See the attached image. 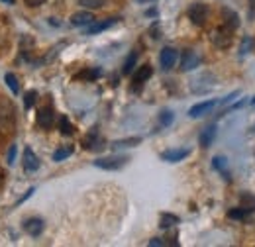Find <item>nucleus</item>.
<instances>
[{"label":"nucleus","instance_id":"f257e3e1","mask_svg":"<svg viewBox=\"0 0 255 247\" xmlns=\"http://www.w3.org/2000/svg\"><path fill=\"white\" fill-rule=\"evenodd\" d=\"M128 159L126 155H110V157H100L95 161V167L98 169H104V171H118L126 165Z\"/></svg>","mask_w":255,"mask_h":247},{"label":"nucleus","instance_id":"f03ea898","mask_svg":"<svg viewBox=\"0 0 255 247\" xmlns=\"http://www.w3.org/2000/svg\"><path fill=\"white\" fill-rule=\"evenodd\" d=\"M232 31L228 26H222V28H216V30L210 33V39H212V43L216 45V47H220V49H226V47H230L232 45Z\"/></svg>","mask_w":255,"mask_h":247},{"label":"nucleus","instance_id":"7ed1b4c3","mask_svg":"<svg viewBox=\"0 0 255 247\" xmlns=\"http://www.w3.org/2000/svg\"><path fill=\"white\" fill-rule=\"evenodd\" d=\"M208 14H210V10H208V6L206 4H192L191 8H189V18H191V22L194 26H204L206 24V20H208Z\"/></svg>","mask_w":255,"mask_h":247},{"label":"nucleus","instance_id":"20e7f679","mask_svg":"<svg viewBox=\"0 0 255 247\" xmlns=\"http://www.w3.org/2000/svg\"><path fill=\"white\" fill-rule=\"evenodd\" d=\"M220 102L218 100H206V102H198V104H194L191 110H189V116L191 118H202V116H206V114H210L216 106H218Z\"/></svg>","mask_w":255,"mask_h":247},{"label":"nucleus","instance_id":"39448f33","mask_svg":"<svg viewBox=\"0 0 255 247\" xmlns=\"http://www.w3.org/2000/svg\"><path fill=\"white\" fill-rule=\"evenodd\" d=\"M216 124H208L204 129H200V135H198V143H200V147H204V149H208L212 143H214V139H216Z\"/></svg>","mask_w":255,"mask_h":247},{"label":"nucleus","instance_id":"423d86ee","mask_svg":"<svg viewBox=\"0 0 255 247\" xmlns=\"http://www.w3.org/2000/svg\"><path fill=\"white\" fill-rule=\"evenodd\" d=\"M177 59H179V53H177V49H175V47H163V49H161L159 63L165 71L173 69V67H175V63H177Z\"/></svg>","mask_w":255,"mask_h":247},{"label":"nucleus","instance_id":"0eeeda50","mask_svg":"<svg viewBox=\"0 0 255 247\" xmlns=\"http://www.w3.org/2000/svg\"><path fill=\"white\" fill-rule=\"evenodd\" d=\"M53 120H55V112L51 106H45V108H39L37 110V125L43 127V129H49L53 125Z\"/></svg>","mask_w":255,"mask_h":247},{"label":"nucleus","instance_id":"6e6552de","mask_svg":"<svg viewBox=\"0 0 255 247\" xmlns=\"http://www.w3.org/2000/svg\"><path fill=\"white\" fill-rule=\"evenodd\" d=\"M200 65V55L196 53V51H192V49H187L185 53H183V57H181V71H192V69H196Z\"/></svg>","mask_w":255,"mask_h":247},{"label":"nucleus","instance_id":"1a4fd4ad","mask_svg":"<svg viewBox=\"0 0 255 247\" xmlns=\"http://www.w3.org/2000/svg\"><path fill=\"white\" fill-rule=\"evenodd\" d=\"M93 22H95V16H93L91 12H87V10H83V12H75V14L71 16V24H73L75 28L91 26Z\"/></svg>","mask_w":255,"mask_h":247},{"label":"nucleus","instance_id":"9d476101","mask_svg":"<svg viewBox=\"0 0 255 247\" xmlns=\"http://www.w3.org/2000/svg\"><path fill=\"white\" fill-rule=\"evenodd\" d=\"M24 232L32 238H37L43 232V220L41 218H30L24 222Z\"/></svg>","mask_w":255,"mask_h":247},{"label":"nucleus","instance_id":"9b49d317","mask_svg":"<svg viewBox=\"0 0 255 247\" xmlns=\"http://www.w3.org/2000/svg\"><path fill=\"white\" fill-rule=\"evenodd\" d=\"M189 155H191V149H167L161 153V159L167 163H179Z\"/></svg>","mask_w":255,"mask_h":247},{"label":"nucleus","instance_id":"f8f14e48","mask_svg":"<svg viewBox=\"0 0 255 247\" xmlns=\"http://www.w3.org/2000/svg\"><path fill=\"white\" fill-rule=\"evenodd\" d=\"M114 24H118V18H106V20H102V22H93V24L87 28V33H89V35H95V33H100V31L112 28Z\"/></svg>","mask_w":255,"mask_h":247},{"label":"nucleus","instance_id":"ddd939ff","mask_svg":"<svg viewBox=\"0 0 255 247\" xmlns=\"http://www.w3.org/2000/svg\"><path fill=\"white\" fill-rule=\"evenodd\" d=\"M24 169L30 171V173L39 169V159H37V155L33 153L30 147L24 149Z\"/></svg>","mask_w":255,"mask_h":247},{"label":"nucleus","instance_id":"4468645a","mask_svg":"<svg viewBox=\"0 0 255 247\" xmlns=\"http://www.w3.org/2000/svg\"><path fill=\"white\" fill-rule=\"evenodd\" d=\"M151 73H153L151 65H141V67L133 73V83H135V85H143V83L151 77Z\"/></svg>","mask_w":255,"mask_h":247},{"label":"nucleus","instance_id":"2eb2a0df","mask_svg":"<svg viewBox=\"0 0 255 247\" xmlns=\"http://www.w3.org/2000/svg\"><path fill=\"white\" fill-rule=\"evenodd\" d=\"M222 16H224V26H228L230 30H236V28L240 26V18H238V14H236L234 10H230V8H224Z\"/></svg>","mask_w":255,"mask_h":247},{"label":"nucleus","instance_id":"dca6fc26","mask_svg":"<svg viewBox=\"0 0 255 247\" xmlns=\"http://www.w3.org/2000/svg\"><path fill=\"white\" fill-rule=\"evenodd\" d=\"M212 167L216 169V171H220L224 175V179H228L230 181V171H228V159L222 157V155H218V157H214L212 159Z\"/></svg>","mask_w":255,"mask_h":247},{"label":"nucleus","instance_id":"f3484780","mask_svg":"<svg viewBox=\"0 0 255 247\" xmlns=\"http://www.w3.org/2000/svg\"><path fill=\"white\" fill-rule=\"evenodd\" d=\"M137 143H141V137H126V139L114 141L112 147H114V149H120V147H133V145H137Z\"/></svg>","mask_w":255,"mask_h":247},{"label":"nucleus","instance_id":"a211bd4d","mask_svg":"<svg viewBox=\"0 0 255 247\" xmlns=\"http://www.w3.org/2000/svg\"><path fill=\"white\" fill-rule=\"evenodd\" d=\"M177 224H179V218L175 216V214H169V212L161 214V218H159L161 228H173V226H177Z\"/></svg>","mask_w":255,"mask_h":247},{"label":"nucleus","instance_id":"6ab92c4d","mask_svg":"<svg viewBox=\"0 0 255 247\" xmlns=\"http://www.w3.org/2000/svg\"><path fill=\"white\" fill-rule=\"evenodd\" d=\"M4 83L8 85V89H10L14 94L20 93V85H18V79H16L14 73H6V75H4Z\"/></svg>","mask_w":255,"mask_h":247},{"label":"nucleus","instance_id":"aec40b11","mask_svg":"<svg viewBox=\"0 0 255 247\" xmlns=\"http://www.w3.org/2000/svg\"><path fill=\"white\" fill-rule=\"evenodd\" d=\"M73 151H75V147H73V145L59 147V149L53 153V161H63V159H67V157H71V155H73Z\"/></svg>","mask_w":255,"mask_h":247},{"label":"nucleus","instance_id":"412c9836","mask_svg":"<svg viewBox=\"0 0 255 247\" xmlns=\"http://www.w3.org/2000/svg\"><path fill=\"white\" fill-rule=\"evenodd\" d=\"M135 61H137V51H131V53L128 55L126 63H124V69H122V73H124V75H129V73L133 71V67H135Z\"/></svg>","mask_w":255,"mask_h":247},{"label":"nucleus","instance_id":"4be33fe9","mask_svg":"<svg viewBox=\"0 0 255 247\" xmlns=\"http://www.w3.org/2000/svg\"><path fill=\"white\" fill-rule=\"evenodd\" d=\"M255 208H246V206H242V208H236V210H230L228 212V216L234 218V220H242V218H246L248 214H252Z\"/></svg>","mask_w":255,"mask_h":247},{"label":"nucleus","instance_id":"5701e85b","mask_svg":"<svg viewBox=\"0 0 255 247\" xmlns=\"http://www.w3.org/2000/svg\"><path fill=\"white\" fill-rule=\"evenodd\" d=\"M173 120H175V114H173L171 110H163V112L159 114V124L163 125V127L171 125V124H173Z\"/></svg>","mask_w":255,"mask_h":247},{"label":"nucleus","instance_id":"b1692460","mask_svg":"<svg viewBox=\"0 0 255 247\" xmlns=\"http://www.w3.org/2000/svg\"><path fill=\"white\" fill-rule=\"evenodd\" d=\"M79 4L81 6H85V8H102L104 4H106V0H79Z\"/></svg>","mask_w":255,"mask_h":247},{"label":"nucleus","instance_id":"393cba45","mask_svg":"<svg viewBox=\"0 0 255 247\" xmlns=\"http://www.w3.org/2000/svg\"><path fill=\"white\" fill-rule=\"evenodd\" d=\"M35 100H37V91H28L26 96H24V106H26V110H30V108H32Z\"/></svg>","mask_w":255,"mask_h":247},{"label":"nucleus","instance_id":"a878e982","mask_svg":"<svg viewBox=\"0 0 255 247\" xmlns=\"http://www.w3.org/2000/svg\"><path fill=\"white\" fill-rule=\"evenodd\" d=\"M59 129H61L63 135H71V133H73V125H71V122H69L65 116L59 118Z\"/></svg>","mask_w":255,"mask_h":247},{"label":"nucleus","instance_id":"bb28decb","mask_svg":"<svg viewBox=\"0 0 255 247\" xmlns=\"http://www.w3.org/2000/svg\"><path fill=\"white\" fill-rule=\"evenodd\" d=\"M254 49V39L252 37H246L244 41H242V45H240V55H246V53H250Z\"/></svg>","mask_w":255,"mask_h":247},{"label":"nucleus","instance_id":"cd10ccee","mask_svg":"<svg viewBox=\"0 0 255 247\" xmlns=\"http://www.w3.org/2000/svg\"><path fill=\"white\" fill-rule=\"evenodd\" d=\"M100 69H93V71H83V73H79L77 75V79H96V77H100Z\"/></svg>","mask_w":255,"mask_h":247},{"label":"nucleus","instance_id":"c85d7f7f","mask_svg":"<svg viewBox=\"0 0 255 247\" xmlns=\"http://www.w3.org/2000/svg\"><path fill=\"white\" fill-rule=\"evenodd\" d=\"M16 153H18V147L16 145H10V149H8V153H6V163L12 167L14 165V161H16Z\"/></svg>","mask_w":255,"mask_h":247},{"label":"nucleus","instance_id":"c756f323","mask_svg":"<svg viewBox=\"0 0 255 247\" xmlns=\"http://www.w3.org/2000/svg\"><path fill=\"white\" fill-rule=\"evenodd\" d=\"M33 192H35V188H30V190H28V192H26V194H24V196H22V198H20V200H18V202H16V206H20V204H22V202H26V200H28V198H30V196H32Z\"/></svg>","mask_w":255,"mask_h":247},{"label":"nucleus","instance_id":"7c9ffc66","mask_svg":"<svg viewBox=\"0 0 255 247\" xmlns=\"http://www.w3.org/2000/svg\"><path fill=\"white\" fill-rule=\"evenodd\" d=\"M250 20H255V0H250Z\"/></svg>","mask_w":255,"mask_h":247},{"label":"nucleus","instance_id":"2f4dec72","mask_svg":"<svg viewBox=\"0 0 255 247\" xmlns=\"http://www.w3.org/2000/svg\"><path fill=\"white\" fill-rule=\"evenodd\" d=\"M24 2H26L28 6H32V8H35V6H41V4L45 2V0H24Z\"/></svg>","mask_w":255,"mask_h":247},{"label":"nucleus","instance_id":"473e14b6","mask_svg":"<svg viewBox=\"0 0 255 247\" xmlns=\"http://www.w3.org/2000/svg\"><path fill=\"white\" fill-rule=\"evenodd\" d=\"M149 246H151V247H159V246H165V242H163V240H159V238H153V240L149 242Z\"/></svg>","mask_w":255,"mask_h":247},{"label":"nucleus","instance_id":"72a5a7b5","mask_svg":"<svg viewBox=\"0 0 255 247\" xmlns=\"http://www.w3.org/2000/svg\"><path fill=\"white\" fill-rule=\"evenodd\" d=\"M4 2H8V4H14V0H4Z\"/></svg>","mask_w":255,"mask_h":247},{"label":"nucleus","instance_id":"f704fd0d","mask_svg":"<svg viewBox=\"0 0 255 247\" xmlns=\"http://www.w3.org/2000/svg\"><path fill=\"white\" fill-rule=\"evenodd\" d=\"M252 104H255V98H254V100H252Z\"/></svg>","mask_w":255,"mask_h":247},{"label":"nucleus","instance_id":"c9c22d12","mask_svg":"<svg viewBox=\"0 0 255 247\" xmlns=\"http://www.w3.org/2000/svg\"><path fill=\"white\" fill-rule=\"evenodd\" d=\"M139 2H143V0H139Z\"/></svg>","mask_w":255,"mask_h":247}]
</instances>
